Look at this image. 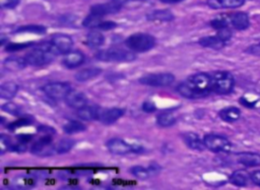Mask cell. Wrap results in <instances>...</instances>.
<instances>
[{
    "mask_svg": "<svg viewBox=\"0 0 260 190\" xmlns=\"http://www.w3.org/2000/svg\"><path fill=\"white\" fill-rule=\"evenodd\" d=\"M178 93L187 99H198L213 92L212 75L199 72L188 76L177 87Z\"/></svg>",
    "mask_w": 260,
    "mask_h": 190,
    "instance_id": "cell-1",
    "label": "cell"
},
{
    "mask_svg": "<svg viewBox=\"0 0 260 190\" xmlns=\"http://www.w3.org/2000/svg\"><path fill=\"white\" fill-rule=\"evenodd\" d=\"M58 55V51L50 42L37 46L31 52H28L24 58L27 64L33 66H43L52 62Z\"/></svg>",
    "mask_w": 260,
    "mask_h": 190,
    "instance_id": "cell-2",
    "label": "cell"
},
{
    "mask_svg": "<svg viewBox=\"0 0 260 190\" xmlns=\"http://www.w3.org/2000/svg\"><path fill=\"white\" fill-rule=\"evenodd\" d=\"M126 47L133 52H148L156 46V39L150 35L144 33H137L129 36L125 40Z\"/></svg>",
    "mask_w": 260,
    "mask_h": 190,
    "instance_id": "cell-3",
    "label": "cell"
},
{
    "mask_svg": "<svg viewBox=\"0 0 260 190\" xmlns=\"http://www.w3.org/2000/svg\"><path fill=\"white\" fill-rule=\"evenodd\" d=\"M213 92L218 95H228L232 93L235 87V78L228 71H218L212 75Z\"/></svg>",
    "mask_w": 260,
    "mask_h": 190,
    "instance_id": "cell-4",
    "label": "cell"
},
{
    "mask_svg": "<svg viewBox=\"0 0 260 190\" xmlns=\"http://www.w3.org/2000/svg\"><path fill=\"white\" fill-rule=\"evenodd\" d=\"M131 51V50H130ZM123 50L121 48H110L108 50L99 51L96 57L101 61H114V62H129L135 59L133 52Z\"/></svg>",
    "mask_w": 260,
    "mask_h": 190,
    "instance_id": "cell-5",
    "label": "cell"
},
{
    "mask_svg": "<svg viewBox=\"0 0 260 190\" xmlns=\"http://www.w3.org/2000/svg\"><path fill=\"white\" fill-rule=\"evenodd\" d=\"M204 143L206 148L213 153L227 154L232 150V144H231V142L227 138L223 137V135L216 133L205 135Z\"/></svg>",
    "mask_w": 260,
    "mask_h": 190,
    "instance_id": "cell-6",
    "label": "cell"
},
{
    "mask_svg": "<svg viewBox=\"0 0 260 190\" xmlns=\"http://www.w3.org/2000/svg\"><path fill=\"white\" fill-rule=\"evenodd\" d=\"M72 88L67 83H50L45 85L42 88V91L45 93L47 97L54 101H59V100H65L66 96L70 93Z\"/></svg>",
    "mask_w": 260,
    "mask_h": 190,
    "instance_id": "cell-7",
    "label": "cell"
},
{
    "mask_svg": "<svg viewBox=\"0 0 260 190\" xmlns=\"http://www.w3.org/2000/svg\"><path fill=\"white\" fill-rule=\"evenodd\" d=\"M175 81V76L172 73H152L144 75L139 79V83L150 87H168Z\"/></svg>",
    "mask_w": 260,
    "mask_h": 190,
    "instance_id": "cell-8",
    "label": "cell"
},
{
    "mask_svg": "<svg viewBox=\"0 0 260 190\" xmlns=\"http://www.w3.org/2000/svg\"><path fill=\"white\" fill-rule=\"evenodd\" d=\"M107 148L113 155L123 156L130 153H140L142 148L137 146H131L121 139H112L107 142Z\"/></svg>",
    "mask_w": 260,
    "mask_h": 190,
    "instance_id": "cell-9",
    "label": "cell"
},
{
    "mask_svg": "<svg viewBox=\"0 0 260 190\" xmlns=\"http://www.w3.org/2000/svg\"><path fill=\"white\" fill-rule=\"evenodd\" d=\"M32 153L41 157H48L57 153L56 147H53L52 145V139L50 135H44L43 138L37 141L32 146Z\"/></svg>",
    "mask_w": 260,
    "mask_h": 190,
    "instance_id": "cell-10",
    "label": "cell"
},
{
    "mask_svg": "<svg viewBox=\"0 0 260 190\" xmlns=\"http://www.w3.org/2000/svg\"><path fill=\"white\" fill-rule=\"evenodd\" d=\"M51 44L58 51L59 54H66L73 47V40L70 36L64 34H56L51 38Z\"/></svg>",
    "mask_w": 260,
    "mask_h": 190,
    "instance_id": "cell-11",
    "label": "cell"
},
{
    "mask_svg": "<svg viewBox=\"0 0 260 190\" xmlns=\"http://www.w3.org/2000/svg\"><path fill=\"white\" fill-rule=\"evenodd\" d=\"M162 168L158 164H152L148 168L142 166H134L130 169L131 174L140 180H147L150 177L160 173Z\"/></svg>",
    "mask_w": 260,
    "mask_h": 190,
    "instance_id": "cell-12",
    "label": "cell"
},
{
    "mask_svg": "<svg viewBox=\"0 0 260 190\" xmlns=\"http://www.w3.org/2000/svg\"><path fill=\"white\" fill-rule=\"evenodd\" d=\"M101 113H102V109L93 105H85L77 110L78 118L84 121H93V120L100 119Z\"/></svg>",
    "mask_w": 260,
    "mask_h": 190,
    "instance_id": "cell-13",
    "label": "cell"
},
{
    "mask_svg": "<svg viewBox=\"0 0 260 190\" xmlns=\"http://www.w3.org/2000/svg\"><path fill=\"white\" fill-rule=\"evenodd\" d=\"M66 104L73 109H80L83 106L88 105V98L85 97V95L81 92L71 90L70 93L66 96L65 98Z\"/></svg>",
    "mask_w": 260,
    "mask_h": 190,
    "instance_id": "cell-14",
    "label": "cell"
},
{
    "mask_svg": "<svg viewBox=\"0 0 260 190\" xmlns=\"http://www.w3.org/2000/svg\"><path fill=\"white\" fill-rule=\"evenodd\" d=\"M124 113L125 110L121 109V108H110V109L107 110H102L99 120L106 125H110L120 119Z\"/></svg>",
    "mask_w": 260,
    "mask_h": 190,
    "instance_id": "cell-15",
    "label": "cell"
},
{
    "mask_svg": "<svg viewBox=\"0 0 260 190\" xmlns=\"http://www.w3.org/2000/svg\"><path fill=\"white\" fill-rule=\"evenodd\" d=\"M120 8H121L120 5L114 3L112 1V2H109V3H101V4L94 5L91 8V12L90 13L95 14V15L100 16V17H103L105 15L112 14V13H115V12L119 11Z\"/></svg>",
    "mask_w": 260,
    "mask_h": 190,
    "instance_id": "cell-16",
    "label": "cell"
},
{
    "mask_svg": "<svg viewBox=\"0 0 260 190\" xmlns=\"http://www.w3.org/2000/svg\"><path fill=\"white\" fill-rule=\"evenodd\" d=\"M84 62V55L79 51H69L63 58V65L69 69L79 67Z\"/></svg>",
    "mask_w": 260,
    "mask_h": 190,
    "instance_id": "cell-17",
    "label": "cell"
},
{
    "mask_svg": "<svg viewBox=\"0 0 260 190\" xmlns=\"http://www.w3.org/2000/svg\"><path fill=\"white\" fill-rule=\"evenodd\" d=\"M238 163L241 165L252 168L260 166V155L257 153H251V152H244L237 155Z\"/></svg>",
    "mask_w": 260,
    "mask_h": 190,
    "instance_id": "cell-18",
    "label": "cell"
},
{
    "mask_svg": "<svg viewBox=\"0 0 260 190\" xmlns=\"http://www.w3.org/2000/svg\"><path fill=\"white\" fill-rule=\"evenodd\" d=\"M245 3V0H208V5L214 9L238 8Z\"/></svg>",
    "mask_w": 260,
    "mask_h": 190,
    "instance_id": "cell-19",
    "label": "cell"
},
{
    "mask_svg": "<svg viewBox=\"0 0 260 190\" xmlns=\"http://www.w3.org/2000/svg\"><path fill=\"white\" fill-rule=\"evenodd\" d=\"M231 23L234 26L236 30L239 31H244L247 30L250 25V19H249V15L246 12H236L234 13L230 18Z\"/></svg>",
    "mask_w": 260,
    "mask_h": 190,
    "instance_id": "cell-20",
    "label": "cell"
},
{
    "mask_svg": "<svg viewBox=\"0 0 260 190\" xmlns=\"http://www.w3.org/2000/svg\"><path fill=\"white\" fill-rule=\"evenodd\" d=\"M183 141L185 142V144L194 151H204L206 149L204 140H201L200 137L196 133L193 132H188L183 134Z\"/></svg>",
    "mask_w": 260,
    "mask_h": 190,
    "instance_id": "cell-21",
    "label": "cell"
},
{
    "mask_svg": "<svg viewBox=\"0 0 260 190\" xmlns=\"http://www.w3.org/2000/svg\"><path fill=\"white\" fill-rule=\"evenodd\" d=\"M219 115L223 121L228 123H233L240 119L241 111L237 107H227L220 111Z\"/></svg>",
    "mask_w": 260,
    "mask_h": 190,
    "instance_id": "cell-22",
    "label": "cell"
},
{
    "mask_svg": "<svg viewBox=\"0 0 260 190\" xmlns=\"http://www.w3.org/2000/svg\"><path fill=\"white\" fill-rule=\"evenodd\" d=\"M249 180H251V176L246 170H236L229 178V181L231 184H233L238 187L246 186L248 184Z\"/></svg>",
    "mask_w": 260,
    "mask_h": 190,
    "instance_id": "cell-23",
    "label": "cell"
},
{
    "mask_svg": "<svg viewBox=\"0 0 260 190\" xmlns=\"http://www.w3.org/2000/svg\"><path fill=\"white\" fill-rule=\"evenodd\" d=\"M174 14H173L168 9H158L153 10L147 14V18L152 21H160V22H167L174 19Z\"/></svg>",
    "mask_w": 260,
    "mask_h": 190,
    "instance_id": "cell-24",
    "label": "cell"
},
{
    "mask_svg": "<svg viewBox=\"0 0 260 190\" xmlns=\"http://www.w3.org/2000/svg\"><path fill=\"white\" fill-rule=\"evenodd\" d=\"M102 72V70L100 68L97 67H91V68H84L79 70L76 74H75V79L79 83H84V81L91 80L95 77H97L98 75H100Z\"/></svg>",
    "mask_w": 260,
    "mask_h": 190,
    "instance_id": "cell-25",
    "label": "cell"
},
{
    "mask_svg": "<svg viewBox=\"0 0 260 190\" xmlns=\"http://www.w3.org/2000/svg\"><path fill=\"white\" fill-rule=\"evenodd\" d=\"M18 86L15 83H13V81H6L0 88V97L5 100H10L16 96Z\"/></svg>",
    "mask_w": 260,
    "mask_h": 190,
    "instance_id": "cell-26",
    "label": "cell"
},
{
    "mask_svg": "<svg viewBox=\"0 0 260 190\" xmlns=\"http://www.w3.org/2000/svg\"><path fill=\"white\" fill-rule=\"evenodd\" d=\"M199 44L202 47L207 48H212L215 50H220L223 49L226 45L224 41H222L218 36H207L199 39Z\"/></svg>",
    "mask_w": 260,
    "mask_h": 190,
    "instance_id": "cell-27",
    "label": "cell"
},
{
    "mask_svg": "<svg viewBox=\"0 0 260 190\" xmlns=\"http://www.w3.org/2000/svg\"><path fill=\"white\" fill-rule=\"evenodd\" d=\"M104 42H105L104 36L100 32H97V31H93V32L89 33L85 39L86 45L93 49H97V48L101 47L104 44Z\"/></svg>",
    "mask_w": 260,
    "mask_h": 190,
    "instance_id": "cell-28",
    "label": "cell"
},
{
    "mask_svg": "<svg viewBox=\"0 0 260 190\" xmlns=\"http://www.w3.org/2000/svg\"><path fill=\"white\" fill-rule=\"evenodd\" d=\"M27 65L25 58L18 56H11L4 60V66L10 70H19Z\"/></svg>",
    "mask_w": 260,
    "mask_h": 190,
    "instance_id": "cell-29",
    "label": "cell"
},
{
    "mask_svg": "<svg viewBox=\"0 0 260 190\" xmlns=\"http://www.w3.org/2000/svg\"><path fill=\"white\" fill-rule=\"evenodd\" d=\"M85 129H86L85 125L83 123H81L80 121H77V120H71L63 126V130L67 134H74V133H77V132L84 131Z\"/></svg>",
    "mask_w": 260,
    "mask_h": 190,
    "instance_id": "cell-30",
    "label": "cell"
},
{
    "mask_svg": "<svg viewBox=\"0 0 260 190\" xmlns=\"http://www.w3.org/2000/svg\"><path fill=\"white\" fill-rule=\"evenodd\" d=\"M177 119L176 117L173 115L172 113H163L161 115L158 116V119H157V123L162 126V127H170V126H173L175 123H176Z\"/></svg>",
    "mask_w": 260,
    "mask_h": 190,
    "instance_id": "cell-31",
    "label": "cell"
},
{
    "mask_svg": "<svg viewBox=\"0 0 260 190\" xmlns=\"http://www.w3.org/2000/svg\"><path fill=\"white\" fill-rule=\"evenodd\" d=\"M15 33H33V34H45L46 28L43 25H24L19 26L18 29L15 30Z\"/></svg>",
    "mask_w": 260,
    "mask_h": 190,
    "instance_id": "cell-32",
    "label": "cell"
},
{
    "mask_svg": "<svg viewBox=\"0 0 260 190\" xmlns=\"http://www.w3.org/2000/svg\"><path fill=\"white\" fill-rule=\"evenodd\" d=\"M74 147V141L71 139H63L56 146V151L58 154L68 153Z\"/></svg>",
    "mask_w": 260,
    "mask_h": 190,
    "instance_id": "cell-33",
    "label": "cell"
},
{
    "mask_svg": "<svg viewBox=\"0 0 260 190\" xmlns=\"http://www.w3.org/2000/svg\"><path fill=\"white\" fill-rule=\"evenodd\" d=\"M211 25L217 31L221 30L223 28H226V26H229V18L224 15H220L211 21Z\"/></svg>",
    "mask_w": 260,
    "mask_h": 190,
    "instance_id": "cell-34",
    "label": "cell"
},
{
    "mask_svg": "<svg viewBox=\"0 0 260 190\" xmlns=\"http://www.w3.org/2000/svg\"><path fill=\"white\" fill-rule=\"evenodd\" d=\"M2 110L8 114L18 116L21 113V108L13 103H6L2 105Z\"/></svg>",
    "mask_w": 260,
    "mask_h": 190,
    "instance_id": "cell-35",
    "label": "cell"
},
{
    "mask_svg": "<svg viewBox=\"0 0 260 190\" xmlns=\"http://www.w3.org/2000/svg\"><path fill=\"white\" fill-rule=\"evenodd\" d=\"M33 122V119L30 118V117H22V118H19L18 120L10 123L8 125V128L11 129V130H14L16 128H19V127H22V126H26L28 124H31Z\"/></svg>",
    "mask_w": 260,
    "mask_h": 190,
    "instance_id": "cell-36",
    "label": "cell"
},
{
    "mask_svg": "<svg viewBox=\"0 0 260 190\" xmlns=\"http://www.w3.org/2000/svg\"><path fill=\"white\" fill-rule=\"evenodd\" d=\"M217 36L224 41L225 43H227L228 41H230V39L232 38V31L229 28V26H226V28H223L221 30H218V34Z\"/></svg>",
    "mask_w": 260,
    "mask_h": 190,
    "instance_id": "cell-37",
    "label": "cell"
},
{
    "mask_svg": "<svg viewBox=\"0 0 260 190\" xmlns=\"http://www.w3.org/2000/svg\"><path fill=\"white\" fill-rule=\"evenodd\" d=\"M116 22L114 21H110V20H102L100 22V24L97 26L98 30H102V31H110L116 28Z\"/></svg>",
    "mask_w": 260,
    "mask_h": 190,
    "instance_id": "cell-38",
    "label": "cell"
},
{
    "mask_svg": "<svg viewBox=\"0 0 260 190\" xmlns=\"http://www.w3.org/2000/svg\"><path fill=\"white\" fill-rule=\"evenodd\" d=\"M34 44L32 43H18V44H8L7 43V47H6V51H9V52H15V51H19V50H22V49H25L27 47H30Z\"/></svg>",
    "mask_w": 260,
    "mask_h": 190,
    "instance_id": "cell-39",
    "label": "cell"
},
{
    "mask_svg": "<svg viewBox=\"0 0 260 190\" xmlns=\"http://www.w3.org/2000/svg\"><path fill=\"white\" fill-rule=\"evenodd\" d=\"M142 110L147 113H153L157 110V106L153 101H146L142 104Z\"/></svg>",
    "mask_w": 260,
    "mask_h": 190,
    "instance_id": "cell-40",
    "label": "cell"
},
{
    "mask_svg": "<svg viewBox=\"0 0 260 190\" xmlns=\"http://www.w3.org/2000/svg\"><path fill=\"white\" fill-rule=\"evenodd\" d=\"M19 3V0H0V5L2 8H14Z\"/></svg>",
    "mask_w": 260,
    "mask_h": 190,
    "instance_id": "cell-41",
    "label": "cell"
},
{
    "mask_svg": "<svg viewBox=\"0 0 260 190\" xmlns=\"http://www.w3.org/2000/svg\"><path fill=\"white\" fill-rule=\"evenodd\" d=\"M0 144H1V153L3 154L5 150H9L10 147H11V143H10V140L5 137V135H1V141H0Z\"/></svg>",
    "mask_w": 260,
    "mask_h": 190,
    "instance_id": "cell-42",
    "label": "cell"
},
{
    "mask_svg": "<svg viewBox=\"0 0 260 190\" xmlns=\"http://www.w3.org/2000/svg\"><path fill=\"white\" fill-rule=\"evenodd\" d=\"M246 52L249 54H252V55H255V56H260V43L249 46L246 49Z\"/></svg>",
    "mask_w": 260,
    "mask_h": 190,
    "instance_id": "cell-43",
    "label": "cell"
},
{
    "mask_svg": "<svg viewBox=\"0 0 260 190\" xmlns=\"http://www.w3.org/2000/svg\"><path fill=\"white\" fill-rule=\"evenodd\" d=\"M250 176H251V181H252L255 185H257V186L260 187V170H256V171H254V172H252V173L250 174Z\"/></svg>",
    "mask_w": 260,
    "mask_h": 190,
    "instance_id": "cell-44",
    "label": "cell"
},
{
    "mask_svg": "<svg viewBox=\"0 0 260 190\" xmlns=\"http://www.w3.org/2000/svg\"><path fill=\"white\" fill-rule=\"evenodd\" d=\"M160 1L166 4H176L184 1V0H160Z\"/></svg>",
    "mask_w": 260,
    "mask_h": 190,
    "instance_id": "cell-45",
    "label": "cell"
},
{
    "mask_svg": "<svg viewBox=\"0 0 260 190\" xmlns=\"http://www.w3.org/2000/svg\"><path fill=\"white\" fill-rule=\"evenodd\" d=\"M112 1H113L114 3H116V4L120 5V6H122V5H123V4H125L126 2H128V1H131V0H112Z\"/></svg>",
    "mask_w": 260,
    "mask_h": 190,
    "instance_id": "cell-46",
    "label": "cell"
},
{
    "mask_svg": "<svg viewBox=\"0 0 260 190\" xmlns=\"http://www.w3.org/2000/svg\"><path fill=\"white\" fill-rule=\"evenodd\" d=\"M132 1H147V0H132Z\"/></svg>",
    "mask_w": 260,
    "mask_h": 190,
    "instance_id": "cell-47",
    "label": "cell"
}]
</instances>
